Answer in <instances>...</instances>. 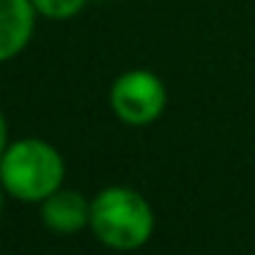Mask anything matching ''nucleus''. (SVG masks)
<instances>
[{
    "label": "nucleus",
    "mask_w": 255,
    "mask_h": 255,
    "mask_svg": "<svg viewBox=\"0 0 255 255\" xmlns=\"http://www.w3.org/2000/svg\"><path fill=\"white\" fill-rule=\"evenodd\" d=\"M88 231L102 247L113 253H134L154 236L156 211L143 192L124 184H113L91 198Z\"/></svg>",
    "instance_id": "1"
},
{
    "label": "nucleus",
    "mask_w": 255,
    "mask_h": 255,
    "mask_svg": "<svg viewBox=\"0 0 255 255\" xmlns=\"http://www.w3.org/2000/svg\"><path fill=\"white\" fill-rule=\"evenodd\" d=\"M63 178L66 159L44 137H19L0 156V184L22 203H41L63 187Z\"/></svg>",
    "instance_id": "2"
},
{
    "label": "nucleus",
    "mask_w": 255,
    "mask_h": 255,
    "mask_svg": "<svg viewBox=\"0 0 255 255\" xmlns=\"http://www.w3.org/2000/svg\"><path fill=\"white\" fill-rule=\"evenodd\" d=\"M167 88L151 69H127L110 85V110L127 127H151L165 116Z\"/></svg>",
    "instance_id": "3"
},
{
    "label": "nucleus",
    "mask_w": 255,
    "mask_h": 255,
    "mask_svg": "<svg viewBox=\"0 0 255 255\" xmlns=\"http://www.w3.org/2000/svg\"><path fill=\"white\" fill-rule=\"evenodd\" d=\"M39 209L44 228L58 236H74V233L85 231L91 222V198H85L77 189H55L50 198L41 200Z\"/></svg>",
    "instance_id": "4"
},
{
    "label": "nucleus",
    "mask_w": 255,
    "mask_h": 255,
    "mask_svg": "<svg viewBox=\"0 0 255 255\" xmlns=\"http://www.w3.org/2000/svg\"><path fill=\"white\" fill-rule=\"evenodd\" d=\"M33 0H0V63L25 52L36 30Z\"/></svg>",
    "instance_id": "5"
},
{
    "label": "nucleus",
    "mask_w": 255,
    "mask_h": 255,
    "mask_svg": "<svg viewBox=\"0 0 255 255\" xmlns=\"http://www.w3.org/2000/svg\"><path fill=\"white\" fill-rule=\"evenodd\" d=\"M85 6H88V0H33L36 14L44 19H55V22L77 17Z\"/></svg>",
    "instance_id": "6"
},
{
    "label": "nucleus",
    "mask_w": 255,
    "mask_h": 255,
    "mask_svg": "<svg viewBox=\"0 0 255 255\" xmlns=\"http://www.w3.org/2000/svg\"><path fill=\"white\" fill-rule=\"evenodd\" d=\"M6 145H8V124H6V116H3V110H0V156H3Z\"/></svg>",
    "instance_id": "7"
},
{
    "label": "nucleus",
    "mask_w": 255,
    "mask_h": 255,
    "mask_svg": "<svg viewBox=\"0 0 255 255\" xmlns=\"http://www.w3.org/2000/svg\"><path fill=\"white\" fill-rule=\"evenodd\" d=\"M6 189H3V184H0V214H3V206H6Z\"/></svg>",
    "instance_id": "8"
}]
</instances>
